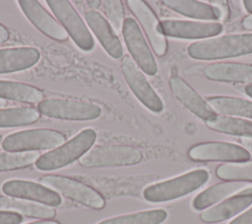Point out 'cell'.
<instances>
[{
    "label": "cell",
    "mask_w": 252,
    "mask_h": 224,
    "mask_svg": "<svg viewBox=\"0 0 252 224\" xmlns=\"http://www.w3.org/2000/svg\"><path fill=\"white\" fill-rule=\"evenodd\" d=\"M188 55L197 60H216L252 53V34L228 35L191 43Z\"/></svg>",
    "instance_id": "6da1fadb"
},
{
    "label": "cell",
    "mask_w": 252,
    "mask_h": 224,
    "mask_svg": "<svg viewBox=\"0 0 252 224\" xmlns=\"http://www.w3.org/2000/svg\"><path fill=\"white\" fill-rule=\"evenodd\" d=\"M96 132L92 128L80 131L61 146L39 156L35 167L41 171H51L63 168L74 161L81 159L94 145Z\"/></svg>",
    "instance_id": "7a4b0ae2"
},
{
    "label": "cell",
    "mask_w": 252,
    "mask_h": 224,
    "mask_svg": "<svg viewBox=\"0 0 252 224\" xmlns=\"http://www.w3.org/2000/svg\"><path fill=\"white\" fill-rule=\"evenodd\" d=\"M208 180V171L204 169L193 170L173 179L147 187L143 191V196L150 202L173 200L200 188Z\"/></svg>",
    "instance_id": "3957f363"
},
{
    "label": "cell",
    "mask_w": 252,
    "mask_h": 224,
    "mask_svg": "<svg viewBox=\"0 0 252 224\" xmlns=\"http://www.w3.org/2000/svg\"><path fill=\"white\" fill-rule=\"evenodd\" d=\"M64 141L65 135L60 131L49 128H33L7 135L2 141V148L7 152H33L55 149Z\"/></svg>",
    "instance_id": "277c9868"
},
{
    "label": "cell",
    "mask_w": 252,
    "mask_h": 224,
    "mask_svg": "<svg viewBox=\"0 0 252 224\" xmlns=\"http://www.w3.org/2000/svg\"><path fill=\"white\" fill-rule=\"evenodd\" d=\"M142 152L128 145L96 146L89 150L80 160L81 166L86 168L130 166L141 162Z\"/></svg>",
    "instance_id": "5b68a950"
},
{
    "label": "cell",
    "mask_w": 252,
    "mask_h": 224,
    "mask_svg": "<svg viewBox=\"0 0 252 224\" xmlns=\"http://www.w3.org/2000/svg\"><path fill=\"white\" fill-rule=\"evenodd\" d=\"M39 113L68 120H93L101 114V108L93 103L67 99H46L38 103Z\"/></svg>",
    "instance_id": "8992f818"
},
{
    "label": "cell",
    "mask_w": 252,
    "mask_h": 224,
    "mask_svg": "<svg viewBox=\"0 0 252 224\" xmlns=\"http://www.w3.org/2000/svg\"><path fill=\"white\" fill-rule=\"evenodd\" d=\"M46 3L77 46L85 51L92 50L94 38L73 5L67 0H47Z\"/></svg>",
    "instance_id": "52a82bcc"
},
{
    "label": "cell",
    "mask_w": 252,
    "mask_h": 224,
    "mask_svg": "<svg viewBox=\"0 0 252 224\" xmlns=\"http://www.w3.org/2000/svg\"><path fill=\"white\" fill-rule=\"evenodd\" d=\"M40 184L92 208L101 209L105 205L104 198L99 192L74 179L60 175H47L40 179Z\"/></svg>",
    "instance_id": "ba28073f"
},
{
    "label": "cell",
    "mask_w": 252,
    "mask_h": 224,
    "mask_svg": "<svg viewBox=\"0 0 252 224\" xmlns=\"http://www.w3.org/2000/svg\"><path fill=\"white\" fill-rule=\"evenodd\" d=\"M121 71L124 79L135 97L150 111L161 112L163 103L151 86L146 76L130 56H124L121 60Z\"/></svg>",
    "instance_id": "9c48e42d"
},
{
    "label": "cell",
    "mask_w": 252,
    "mask_h": 224,
    "mask_svg": "<svg viewBox=\"0 0 252 224\" xmlns=\"http://www.w3.org/2000/svg\"><path fill=\"white\" fill-rule=\"evenodd\" d=\"M122 34L135 63L146 74L150 76L155 75L158 71L156 59L138 23L133 18H126L124 20Z\"/></svg>",
    "instance_id": "30bf717a"
},
{
    "label": "cell",
    "mask_w": 252,
    "mask_h": 224,
    "mask_svg": "<svg viewBox=\"0 0 252 224\" xmlns=\"http://www.w3.org/2000/svg\"><path fill=\"white\" fill-rule=\"evenodd\" d=\"M193 161H220L242 163L250 160L251 155L244 147L230 142L212 141L196 144L188 151Z\"/></svg>",
    "instance_id": "8fae6325"
},
{
    "label": "cell",
    "mask_w": 252,
    "mask_h": 224,
    "mask_svg": "<svg viewBox=\"0 0 252 224\" xmlns=\"http://www.w3.org/2000/svg\"><path fill=\"white\" fill-rule=\"evenodd\" d=\"M126 4L144 29L155 53L158 56H163L167 51V41L156 14L142 0H128Z\"/></svg>",
    "instance_id": "7c38bea8"
},
{
    "label": "cell",
    "mask_w": 252,
    "mask_h": 224,
    "mask_svg": "<svg viewBox=\"0 0 252 224\" xmlns=\"http://www.w3.org/2000/svg\"><path fill=\"white\" fill-rule=\"evenodd\" d=\"M2 191L11 197L30 199L48 206H58L62 202L58 192L41 184L30 181H7L2 185Z\"/></svg>",
    "instance_id": "4fadbf2b"
},
{
    "label": "cell",
    "mask_w": 252,
    "mask_h": 224,
    "mask_svg": "<svg viewBox=\"0 0 252 224\" xmlns=\"http://www.w3.org/2000/svg\"><path fill=\"white\" fill-rule=\"evenodd\" d=\"M160 28L164 36L176 38H206L222 32V25L217 22H194L185 20H163Z\"/></svg>",
    "instance_id": "5bb4252c"
},
{
    "label": "cell",
    "mask_w": 252,
    "mask_h": 224,
    "mask_svg": "<svg viewBox=\"0 0 252 224\" xmlns=\"http://www.w3.org/2000/svg\"><path fill=\"white\" fill-rule=\"evenodd\" d=\"M25 16L29 21L42 34L57 41H65L69 35L65 29L58 23L38 1L35 0H20L18 1Z\"/></svg>",
    "instance_id": "9a60e30c"
},
{
    "label": "cell",
    "mask_w": 252,
    "mask_h": 224,
    "mask_svg": "<svg viewBox=\"0 0 252 224\" xmlns=\"http://www.w3.org/2000/svg\"><path fill=\"white\" fill-rule=\"evenodd\" d=\"M169 88L175 98L191 112L203 120H211L217 116L216 112L184 79L171 76L168 80Z\"/></svg>",
    "instance_id": "2e32d148"
},
{
    "label": "cell",
    "mask_w": 252,
    "mask_h": 224,
    "mask_svg": "<svg viewBox=\"0 0 252 224\" xmlns=\"http://www.w3.org/2000/svg\"><path fill=\"white\" fill-rule=\"evenodd\" d=\"M250 204H252V185L220 204L206 209L200 214V219L205 223L220 222L235 216Z\"/></svg>",
    "instance_id": "e0dca14e"
},
{
    "label": "cell",
    "mask_w": 252,
    "mask_h": 224,
    "mask_svg": "<svg viewBox=\"0 0 252 224\" xmlns=\"http://www.w3.org/2000/svg\"><path fill=\"white\" fill-rule=\"evenodd\" d=\"M85 20L94 32L104 50L114 59H120L123 55V47L109 22L96 11H88Z\"/></svg>",
    "instance_id": "ac0fdd59"
},
{
    "label": "cell",
    "mask_w": 252,
    "mask_h": 224,
    "mask_svg": "<svg viewBox=\"0 0 252 224\" xmlns=\"http://www.w3.org/2000/svg\"><path fill=\"white\" fill-rule=\"evenodd\" d=\"M40 58L39 51L34 47L22 46L0 49V74L13 73L29 69Z\"/></svg>",
    "instance_id": "d6986e66"
},
{
    "label": "cell",
    "mask_w": 252,
    "mask_h": 224,
    "mask_svg": "<svg viewBox=\"0 0 252 224\" xmlns=\"http://www.w3.org/2000/svg\"><path fill=\"white\" fill-rule=\"evenodd\" d=\"M204 75L212 81L252 84V64L217 62L208 65Z\"/></svg>",
    "instance_id": "ffe728a7"
},
{
    "label": "cell",
    "mask_w": 252,
    "mask_h": 224,
    "mask_svg": "<svg viewBox=\"0 0 252 224\" xmlns=\"http://www.w3.org/2000/svg\"><path fill=\"white\" fill-rule=\"evenodd\" d=\"M250 184L239 181H230L217 184L208 187L195 196L192 206L195 210L205 209L226 197L232 196L250 187Z\"/></svg>",
    "instance_id": "44dd1931"
},
{
    "label": "cell",
    "mask_w": 252,
    "mask_h": 224,
    "mask_svg": "<svg viewBox=\"0 0 252 224\" xmlns=\"http://www.w3.org/2000/svg\"><path fill=\"white\" fill-rule=\"evenodd\" d=\"M163 4L173 11L193 19L217 21L221 17V11L219 7L200 1L165 0Z\"/></svg>",
    "instance_id": "7402d4cb"
},
{
    "label": "cell",
    "mask_w": 252,
    "mask_h": 224,
    "mask_svg": "<svg viewBox=\"0 0 252 224\" xmlns=\"http://www.w3.org/2000/svg\"><path fill=\"white\" fill-rule=\"evenodd\" d=\"M43 92L33 86L8 80H0V99L28 104L40 103L44 99Z\"/></svg>",
    "instance_id": "603a6c76"
},
{
    "label": "cell",
    "mask_w": 252,
    "mask_h": 224,
    "mask_svg": "<svg viewBox=\"0 0 252 224\" xmlns=\"http://www.w3.org/2000/svg\"><path fill=\"white\" fill-rule=\"evenodd\" d=\"M206 100L216 113L252 118L251 101L230 96H211Z\"/></svg>",
    "instance_id": "cb8c5ba5"
},
{
    "label": "cell",
    "mask_w": 252,
    "mask_h": 224,
    "mask_svg": "<svg viewBox=\"0 0 252 224\" xmlns=\"http://www.w3.org/2000/svg\"><path fill=\"white\" fill-rule=\"evenodd\" d=\"M0 210L15 211L19 214L42 219H51L56 215V211L51 206L8 196H0Z\"/></svg>",
    "instance_id": "d4e9b609"
},
{
    "label": "cell",
    "mask_w": 252,
    "mask_h": 224,
    "mask_svg": "<svg viewBox=\"0 0 252 224\" xmlns=\"http://www.w3.org/2000/svg\"><path fill=\"white\" fill-rule=\"evenodd\" d=\"M207 126L215 131L252 138V121L227 115H217L207 121Z\"/></svg>",
    "instance_id": "484cf974"
},
{
    "label": "cell",
    "mask_w": 252,
    "mask_h": 224,
    "mask_svg": "<svg viewBox=\"0 0 252 224\" xmlns=\"http://www.w3.org/2000/svg\"><path fill=\"white\" fill-rule=\"evenodd\" d=\"M39 114L38 110L32 107L0 109V127H15L32 124L38 120Z\"/></svg>",
    "instance_id": "4316f807"
},
{
    "label": "cell",
    "mask_w": 252,
    "mask_h": 224,
    "mask_svg": "<svg viewBox=\"0 0 252 224\" xmlns=\"http://www.w3.org/2000/svg\"><path fill=\"white\" fill-rule=\"evenodd\" d=\"M166 217L165 210L154 209L105 219L97 224H160Z\"/></svg>",
    "instance_id": "83f0119b"
},
{
    "label": "cell",
    "mask_w": 252,
    "mask_h": 224,
    "mask_svg": "<svg viewBox=\"0 0 252 224\" xmlns=\"http://www.w3.org/2000/svg\"><path fill=\"white\" fill-rule=\"evenodd\" d=\"M39 153L33 152H0V172L23 169L35 164Z\"/></svg>",
    "instance_id": "f1b7e54d"
},
{
    "label": "cell",
    "mask_w": 252,
    "mask_h": 224,
    "mask_svg": "<svg viewBox=\"0 0 252 224\" xmlns=\"http://www.w3.org/2000/svg\"><path fill=\"white\" fill-rule=\"evenodd\" d=\"M216 175L225 181H252V161L220 165L216 170Z\"/></svg>",
    "instance_id": "f546056e"
},
{
    "label": "cell",
    "mask_w": 252,
    "mask_h": 224,
    "mask_svg": "<svg viewBox=\"0 0 252 224\" xmlns=\"http://www.w3.org/2000/svg\"><path fill=\"white\" fill-rule=\"evenodd\" d=\"M103 9L110 26L115 31H121L124 24V9L119 0L103 1Z\"/></svg>",
    "instance_id": "4dcf8cb0"
},
{
    "label": "cell",
    "mask_w": 252,
    "mask_h": 224,
    "mask_svg": "<svg viewBox=\"0 0 252 224\" xmlns=\"http://www.w3.org/2000/svg\"><path fill=\"white\" fill-rule=\"evenodd\" d=\"M22 220L21 214L17 212L0 210V224H19Z\"/></svg>",
    "instance_id": "1f68e13d"
},
{
    "label": "cell",
    "mask_w": 252,
    "mask_h": 224,
    "mask_svg": "<svg viewBox=\"0 0 252 224\" xmlns=\"http://www.w3.org/2000/svg\"><path fill=\"white\" fill-rule=\"evenodd\" d=\"M228 224H252V207Z\"/></svg>",
    "instance_id": "d6a6232c"
},
{
    "label": "cell",
    "mask_w": 252,
    "mask_h": 224,
    "mask_svg": "<svg viewBox=\"0 0 252 224\" xmlns=\"http://www.w3.org/2000/svg\"><path fill=\"white\" fill-rule=\"evenodd\" d=\"M10 33L6 27L0 24V43H4L9 39Z\"/></svg>",
    "instance_id": "836d02e7"
},
{
    "label": "cell",
    "mask_w": 252,
    "mask_h": 224,
    "mask_svg": "<svg viewBox=\"0 0 252 224\" xmlns=\"http://www.w3.org/2000/svg\"><path fill=\"white\" fill-rule=\"evenodd\" d=\"M241 25H242V27H243L245 30L252 31V15H249V16L245 17V18L242 20Z\"/></svg>",
    "instance_id": "e575fe53"
},
{
    "label": "cell",
    "mask_w": 252,
    "mask_h": 224,
    "mask_svg": "<svg viewBox=\"0 0 252 224\" xmlns=\"http://www.w3.org/2000/svg\"><path fill=\"white\" fill-rule=\"evenodd\" d=\"M241 144L245 147L246 150H249L250 152H252V138L249 137H242L240 139Z\"/></svg>",
    "instance_id": "d590c367"
},
{
    "label": "cell",
    "mask_w": 252,
    "mask_h": 224,
    "mask_svg": "<svg viewBox=\"0 0 252 224\" xmlns=\"http://www.w3.org/2000/svg\"><path fill=\"white\" fill-rule=\"evenodd\" d=\"M100 1L99 0H89V1H87V4L89 5V7H91L92 9H97L99 6H100Z\"/></svg>",
    "instance_id": "8d00e7d4"
},
{
    "label": "cell",
    "mask_w": 252,
    "mask_h": 224,
    "mask_svg": "<svg viewBox=\"0 0 252 224\" xmlns=\"http://www.w3.org/2000/svg\"><path fill=\"white\" fill-rule=\"evenodd\" d=\"M243 5H244L245 9L247 10V12L251 13V15H252V0H244Z\"/></svg>",
    "instance_id": "74e56055"
},
{
    "label": "cell",
    "mask_w": 252,
    "mask_h": 224,
    "mask_svg": "<svg viewBox=\"0 0 252 224\" xmlns=\"http://www.w3.org/2000/svg\"><path fill=\"white\" fill-rule=\"evenodd\" d=\"M28 224H59V223L57 221H52V220H41V221L31 222Z\"/></svg>",
    "instance_id": "f35d334b"
},
{
    "label": "cell",
    "mask_w": 252,
    "mask_h": 224,
    "mask_svg": "<svg viewBox=\"0 0 252 224\" xmlns=\"http://www.w3.org/2000/svg\"><path fill=\"white\" fill-rule=\"evenodd\" d=\"M244 91L246 93L247 96H249L250 98H252V84H247L244 88Z\"/></svg>",
    "instance_id": "ab89813d"
},
{
    "label": "cell",
    "mask_w": 252,
    "mask_h": 224,
    "mask_svg": "<svg viewBox=\"0 0 252 224\" xmlns=\"http://www.w3.org/2000/svg\"><path fill=\"white\" fill-rule=\"evenodd\" d=\"M6 105H7L6 100H2V99H0V109H3L4 107H6Z\"/></svg>",
    "instance_id": "60d3db41"
},
{
    "label": "cell",
    "mask_w": 252,
    "mask_h": 224,
    "mask_svg": "<svg viewBox=\"0 0 252 224\" xmlns=\"http://www.w3.org/2000/svg\"><path fill=\"white\" fill-rule=\"evenodd\" d=\"M2 141H3V140H2V136L0 135V144H2Z\"/></svg>",
    "instance_id": "b9f144b4"
}]
</instances>
